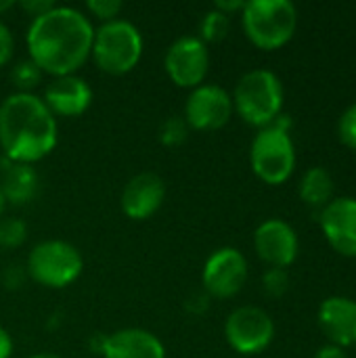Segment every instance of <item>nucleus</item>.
<instances>
[{
    "label": "nucleus",
    "mask_w": 356,
    "mask_h": 358,
    "mask_svg": "<svg viewBox=\"0 0 356 358\" xmlns=\"http://www.w3.org/2000/svg\"><path fill=\"white\" fill-rule=\"evenodd\" d=\"M92 36L94 27L82 10L55 4L31 19L25 34L27 59L52 78L71 76L90 59Z\"/></svg>",
    "instance_id": "f257e3e1"
},
{
    "label": "nucleus",
    "mask_w": 356,
    "mask_h": 358,
    "mask_svg": "<svg viewBox=\"0 0 356 358\" xmlns=\"http://www.w3.org/2000/svg\"><path fill=\"white\" fill-rule=\"evenodd\" d=\"M59 141L57 117L36 92H13L0 105V147L4 157L36 164Z\"/></svg>",
    "instance_id": "f03ea898"
},
{
    "label": "nucleus",
    "mask_w": 356,
    "mask_h": 358,
    "mask_svg": "<svg viewBox=\"0 0 356 358\" xmlns=\"http://www.w3.org/2000/svg\"><path fill=\"white\" fill-rule=\"evenodd\" d=\"M239 117L256 128L271 126L283 111V84L271 69H252L243 73L231 94Z\"/></svg>",
    "instance_id": "7ed1b4c3"
},
{
    "label": "nucleus",
    "mask_w": 356,
    "mask_h": 358,
    "mask_svg": "<svg viewBox=\"0 0 356 358\" xmlns=\"http://www.w3.org/2000/svg\"><path fill=\"white\" fill-rule=\"evenodd\" d=\"M145 50L141 29L128 19H113L94 27L90 57L97 67L109 76H124L132 71Z\"/></svg>",
    "instance_id": "20e7f679"
},
{
    "label": "nucleus",
    "mask_w": 356,
    "mask_h": 358,
    "mask_svg": "<svg viewBox=\"0 0 356 358\" xmlns=\"http://www.w3.org/2000/svg\"><path fill=\"white\" fill-rule=\"evenodd\" d=\"M248 40L262 50L285 46L298 27V8L290 0H250L241 10Z\"/></svg>",
    "instance_id": "39448f33"
},
{
    "label": "nucleus",
    "mask_w": 356,
    "mask_h": 358,
    "mask_svg": "<svg viewBox=\"0 0 356 358\" xmlns=\"http://www.w3.org/2000/svg\"><path fill=\"white\" fill-rule=\"evenodd\" d=\"M25 271L34 283L46 289H63L80 279L84 256L69 241L44 239L29 250Z\"/></svg>",
    "instance_id": "423d86ee"
},
{
    "label": "nucleus",
    "mask_w": 356,
    "mask_h": 358,
    "mask_svg": "<svg viewBox=\"0 0 356 358\" xmlns=\"http://www.w3.org/2000/svg\"><path fill=\"white\" fill-rule=\"evenodd\" d=\"M254 174L266 185H283L296 168V147L290 132L275 126L260 128L250 147Z\"/></svg>",
    "instance_id": "0eeeda50"
},
{
    "label": "nucleus",
    "mask_w": 356,
    "mask_h": 358,
    "mask_svg": "<svg viewBox=\"0 0 356 358\" xmlns=\"http://www.w3.org/2000/svg\"><path fill=\"white\" fill-rule=\"evenodd\" d=\"M225 338L229 346L245 357L264 352L275 338L271 315L258 306L235 308L225 321Z\"/></svg>",
    "instance_id": "6e6552de"
},
{
    "label": "nucleus",
    "mask_w": 356,
    "mask_h": 358,
    "mask_svg": "<svg viewBox=\"0 0 356 358\" xmlns=\"http://www.w3.org/2000/svg\"><path fill=\"white\" fill-rule=\"evenodd\" d=\"M164 69L178 88L201 86L210 69L208 44L193 34L176 38L164 55Z\"/></svg>",
    "instance_id": "1a4fd4ad"
},
{
    "label": "nucleus",
    "mask_w": 356,
    "mask_h": 358,
    "mask_svg": "<svg viewBox=\"0 0 356 358\" xmlns=\"http://www.w3.org/2000/svg\"><path fill=\"white\" fill-rule=\"evenodd\" d=\"M248 275H250L248 260L237 248H229V245L218 248L208 256L204 264L201 271L204 292L210 298L229 300L243 289Z\"/></svg>",
    "instance_id": "9d476101"
},
{
    "label": "nucleus",
    "mask_w": 356,
    "mask_h": 358,
    "mask_svg": "<svg viewBox=\"0 0 356 358\" xmlns=\"http://www.w3.org/2000/svg\"><path fill=\"white\" fill-rule=\"evenodd\" d=\"M233 111V99L222 86L201 84L189 92L183 117L191 130L212 132L227 126Z\"/></svg>",
    "instance_id": "9b49d317"
},
{
    "label": "nucleus",
    "mask_w": 356,
    "mask_h": 358,
    "mask_svg": "<svg viewBox=\"0 0 356 358\" xmlns=\"http://www.w3.org/2000/svg\"><path fill=\"white\" fill-rule=\"evenodd\" d=\"M254 250L271 268H287L298 258L300 241L292 224L281 218H269L254 231Z\"/></svg>",
    "instance_id": "f8f14e48"
},
{
    "label": "nucleus",
    "mask_w": 356,
    "mask_h": 358,
    "mask_svg": "<svg viewBox=\"0 0 356 358\" xmlns=\"http://www.w3.org/2000/svg\"><path fill=\"white\" fill-rule=\"evenodd\" d=\"M319 222L325 239L338 254L356 258V197L332 199L321 210Z\"/></svg>",
    "instance_id": "ddd939ff"
},
{
    "label": "nucleus",
    "mask_w": 356,
    "mask_h": 358,
    "mask_svg": "<svg viewBox=\"0 0 356 358\" xmlns=\"http://www.w3.org/2000/svg\"><path fill=\"white\" fill-rule=\"evenodd\" d=\"M166 193V182L159 174L138 172L122 189V212L132 220H147L164 206Z\"/></svg>",
    "instance_id": "4468645a"
},
{
    "label": "nucleus",
    "mask_w": 356,
    "mask_h": 358,
    "mask_svg": "<svg viewBox=\"0 0 356 358\" xmlns=\"http://www.w3.org/2000/svg\"><path fill=\"white\" fill-rule=\"evenodd\" d=\"M42 101L55 117H78L88 111L92 88L78 73L57 76L44 86Z\"/></svg>",
    "instance_id": "2eb2a0df"
},
{
    "label": "nucleus",
    "mask_w": 356,
    "mask_h": 358,
    "mask_svg": "<svg viewBox=\"0 0 356 358\" xmlns=\"http://www.w3.org/2000/svg\"><path fill=\"white\" fill-rule=\"evenodd\" d=\"M103 358H166L164 342L149 329L124 327L103 336Z\"/></svg>",
    "instance_id": "dca6fc26"
},
{
    "label": "nucleus",
    "mask_w": 356,
    "mask_h": 358,
    "mask_svg": "<svg viewBox=\"0 0 356 358\" xmlns=\"http://www.w3.org/2000/svg\"><path fill=\"white\" fill-rule=\"evenodd\" d=\"M319 325L329 344L340 348L356 346V302L344 296H332L319 306Z\"/></svg>",
    "instance_id": "f3484780"
},
{
    "label": "nucleus",
    "mask_w": 356,
    "mask_h": 358,
    "mask_svg": "<svg viewBox=\"0 0 356 358\" xmlns=\"http://www.w3.org/2000/svg\"><path fill=\"white\" fill-rule=\"evenodd\" d=\"M40 189V176L31 164L0 157V191L10 206H27Z\"/></svg>",
    "instance_id": "a211bd4d"
},
{
    "label": "nucleus",
    "mask_w": 356,
    "mask_h": 358,
    "mask_svg": "<svg viewBox=\"0 0 356 358\" xmlns=\"http://www.w3.org/2000/svg\"><path fill=\"white\" fill-rule=\"evenodd\" d=\"M298 193L300 199L311 206V208H325L332 201L334 195V178L332 174L323 168V166H315L308 168L298 185Z\"/></svg>",
    "instance_id": "6ab92c4d"
},
{
    "label": "nucleus",
    "mask_w": 356,
    "mask_h": 358,
    "mask_svg": "<svg viewBox=\"0 0 356 358\" xmlns=\"http://www.w3.org/2000/svg\"><path fill=\"white\" fill-rule=\"evenodd\" d=\"M231 29V17L216 10V8H210L201 19H199V38L208 44V42H220L227 38Z\"/></svg>",
    "instance_id": "aec40b11"
},
{
    "label": "nucleus",
    "mask_w": 356,
    "mask_h": 358,
    "mask_svg": "<svg viewBox=\"0 0 356 358\" xmlns=\"http://www.w3.org/2000/svg\"><path fill=\"white\" fill-rule=\"evenodd\" d=\"M42 69L31 59H19L10 67V82L17 92H34V88L42 82Z\"/></svg>",
    "instance_id": "412c9836"
},
{
    "label": "nucleus",
    "mask_w": 356,
    "mask_h": 358,
    "mask_svg": "<svg viewBox=\"0 0 356 358\" xmlns=\"http://www.w3.org/2000/svg\"><path fill=\"white\" fill-rule=\"evenodd\" d=\"M189 132H191V128H189V124L185 122L183 115H170V117H166L162 122L157 136H159V143L164 147H170L172 149V147L185 145L187 138H189Z\"/></svg>",
    "instance_id": "4be33fe9"
},
{
    "label": "nucleus",
    "mask_w": 356,
    "mask_h": 358,
    "mask_svg": "<svg viewBox=\"0 0 356 358\" xmlns=\"http://www.w3.org/2000/svg\"><path fill=\"white\" fill-rule=\"evenodd\" d=\"M27 239V224L17 218H0V248L4 250H17Z\"/></svg>",
    "instance_id": "5701e85b"
},
{
    "label": "nucleus",
    "mask_w": 356,
    "mask_h": 358,
    "mask_svg": "<svg viewBox=\"0 0 356 358\" xmlns=\"http://www.w3.org/2000/svg\"><path fill=\"white\" fill-rule=\"evenodd\" d=\"M262 289L271 298H281L290 289V275L285 268H269L262 275Z\"/></svg>",
    "instance_id": "b1692460"
},
{
    "label": "nucleus",
    "mask_w": 356,
    "mask_h": 358,
    "mask_svg": "<svg viewBox=\"0 0 356 358\" xmlns=\"http://www.w3.org/2000/svg\"><path fill=\"white\" fill-rule=\"evenodd\" d=\"M122 8H124V2L122 0H88L86 2V10L92 17L101 19L103 23L118 19V15L122 13Z\"/></svg>",
    "instance_id": "393cba45"
},
{
    "label": "nucleus",
    "mask_w": 356,
    "mask_h": 358,
    "mask_svg": "<svg viewBox=\"0 0 356 358\" xmlns=\"http://www.w3.org/2000/svg\"><path fill=\"white\" fill-rule=\"evenodd\" d=\"M338 136L340 141L355 149L356 151V103H353L342 115H340V122H338Z\"/></svg>",
    "instance_id": "a878e982"
},
{
    "label": "nucleus",
    "mask_w": 356,
    "mask_h": 358,
    "mask_svg": "<svg viewBox=\"0 0 356 358\" xmlns=\"http://www.w3.org/2000/svg\"><path fill=\"white\" fill-rule=\"evenodd\" d=\"M27 279H29V277H27L25 266H23V264H15V262L8 264V266H4L2 273H0V283H2L6 289H10V292L21 289V287L25 285Z\"/></svg>",
    "instance_id": "bb28decb"
},
{
    "label": "nucleus",
    "mask_w": 356,
    "mask_h": 358,
    "mask_svg": "<svg viewBox=\"0 0 356 358\" xmlns=\"http://www.w3.org/2000/svg\"><path fill=\"white\" fill-rule=\"evenodd\" d=\"M15 50V38L13 31L8 29V25L0 19V67L6 65L13 57Z\"/></svg>",
    "instance_id": "cd10ccee"
},
{
    "label": "nucleus",
    "mask_w": 356,
    "mask_h": 358,
    "mask_svg": "<svg viewBox=\"0 0 356 358\" xmlns=\"http://www.w3.org/2000/svg\"><path fill=\"white\" fill-rule=\"evenodd\" d=\"M55 4H57L55 0H23V2H19V6H21V8H23L31 19H36V17L44 15V13H46V10H50Z\"/></svg>",
    "instance_id": "c85d7f7f"
},
{
    "label": "nucleus",
    "mask_w": 356,
    "mask_h": 358,
    "mask_svg": "<svg viewBox=\"0 0 356 358\" xmlns=\"http://www.w3.org/2000/svg\"><path fill=\"white\" fill-rule=\"evenodd\" d=\"M243 6H245L243 0H216L214 2V8L220 10V13H225V15H229V17L233 13H237V10H243Z\"/></svg>",
    "instance_id": "c756f323"
},
{
    "label": "nucleus",
    "mask_w": 356,
    "mask_h": 358,
    "mask_svg": "<svg viewBox=\"0 0 356 358\" xmlns=\"http://www.w3.org/2000/svg\"><path fill=\"white\" fill-rule=\"evenodd\" d=\"M315 358H348L346 350L336 346V344H325L319 348V352L315 355Z\"/></svg>",
    "instance_id": "7c9ffc66"
},
{
    "label": "nucleus",
    "mask_w": 356,
    "mask_h": 358,
    "mask_svg": "<svg viewBox=\"0 0 356 358\" xmlns=\"http://www.w3.org/2000/svg\"><path fill=\"white\" fill-rule=\"evenodd\" d=\"M10 355H13V338L0 325V358H10Z\"/></svg>",
    "instance_id": "2f4dec72"
},
{
    "label": "nucleus",
    "mask_w": 356,
    "mask_h": 358,
    "mask_svg": "<svg viewBox=\"0 0 356 358\" xmlns=\"http://www.w3.org/2000/svg\"><path fill=\"white\" fill-rule=\"evenodd\" d=\"M15 6V2L13 0H0V15L2 13H6V10H10Z\"/></svg>",
    "instance_id": "473e14b6"
},
{
    "label": "nucleus",
    "mask_w": 356,
    "mask_h": 358,
    "mask_svg": "<svg viewBox=\"0 0 356 358\" xmlns=\"http://www.w3.org/2000/svg\"><path fill=\"white\" fill-rule=\"evenodd\" d=\"M31 358H63L59 355H52V352H40V355H34Z\"/></svg>",
    "instance_id": "72a5a7b5"
},
{
    "label": "nucleus",
    "mask_w": 356,
    "mask_h": 358,
    "mask_svg": "<svg viewBox=\"0 0 356 358\" xmlns=\"http://www.w3.org/2000/svg\"><path fill=\"white\" fill-rule=\"evenodd\" d=\"M4 210H6V199H4V195H2V191H0V218H2V214H4Z\"/></svg>",
    "instance_id": "f704fd0d"
}]
</instances>
